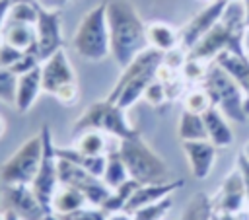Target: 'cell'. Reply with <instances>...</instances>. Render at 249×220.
Masks as SVG:
<instances>
[{
    "label": "cell",
    "instance_id": "cell-10",
    "mask_svg": "<svg viewBox=\"0 0 249 220\" xmlns=\"http://www.w3.org/2000/svg\"><path fill=\"white\" fill-rule=\"evenodd\" d=\"M228 6V0H210L208 6H204L181 31H179V47L183 51H191L222 18L224 10Z\"/></svg>",
    "mask_w": 249,
    "mask_h": 220
},
{
    "label": "cell",
    "instance_id": "cell-38",
    "mask_svg": "<svg viewBox=\"0 0 249 220\" xmlns=\"http://www.w3.org/2000/svg\"><path fill=\"white\" fill-rule=\"evenodd\" d=\"M78 93H80V92H78L76 82H70V84L60 86V88L54 92V97H56V101L62 103V105H72V103H76Z\"/></svg>",
    "mask_w": 249,
    "mask_h": 220
},
{
    "label": "cell",
    "instance_id": "cell-15",
    "mask_svg": "<svg viewBox=\"0 0 249 220\" xmlns=\"http://www.w3.org/2000/svg\"><path fill=\"white\" fill-rule=\"evenodd\" d=\"M185 181L183 179H171V181H165V183H148V185H140L134 195L130 197V201L126 202L124 206V212L128 214H134L138 208L142 206H148L152 202H158L165 197H169L173 191H177L179 187H183Z\"/></svg>",
    "mask_w": 249,
    "mask_h": 220
},
{
    "label": "cell",
    "instance_id": "cell-8",
    "mask_svg": "<svg viewBox=\"0 0 249 220\" xmlns=\"http://www.w3.org/2000/svg\"><path fill=\"white\" fill-rule=\"evenodd\" d=\"M41 134H43V158H41L39 171H37V175H35V179L31 181L29 187L35 193V197L39 199L41 206L47 212H51L53 197L60 187L58 156H56V146L53 144V134H51V127L49 125L41 127Z\"/></svg>",
    "mask_w": 249,
    "mask_h": 220
},
{
    "label": "cell",
    "instance_id": "cell-33",
    "mask_svg": "<svg viewBox=\"0 0 249 220\" xmlns=\"http://www.w3.org/2000/svg\"><path fill=\"white\" fill-rule=\"evenodd\" d=\"M206 72H208L206 62L204 60H198V58H191V56H187L185 64L181 66V76L187 82H202L204 76H206Z\"/></svg>",
    "mask_w": 249,
    "mask_h": 220
},
{
    "label": "cell",
    "instance_id": "cell-30",
    "mask_svg": "<svg viewBox=\"0 0 249 220\" xmlns=\"http://www.w3.org/2000/svg\"><path fill=\"white\" fill-rule=\"evenodd\" d=\"M171 206H173V199L169 195V197H165L158 202H152L148 206L138 208L132 216H134V220H163L165 214L171 210Z\"/></svg>",
    "mask_w": 249,
    "mask_h": 220
},
{
    "label": "cell",
    "instance_id": "cell-26",
    "mask_svg": "<svg viewBox=\"0 0 249 220\" xmlns=\"http://www.w3.org/2000/svg\"><path fill=\"white\" fill-rule=\"evenodd\" d=\"M140 187V183L138 181H134V179H126L123 185H119L117 189H111V193H109V197L105 199V202L99 206L107 216H111V214H117V212H124V206H126V202L130 201V197L134 195V191Z\"/></svg>",
    "mask_w": 249,
    "mask_h": 220
},
{
    "label": "cell",
    "instance_id": "cell-39",
    "mask_svg": "<svg viewBox=\"0 0 249 220\" xmlns=\"http://www.w3.org/2000/svg\"><path fill=\"white\" fill-rule=\"evenodd\" d=\"M237 169L241 173V179H243V185H245V195H247V206H249V158L239 152L237 154Z\"/></svg>",
    "mask_w": 249,
    "mask_h": 220
},
{
    "label": "cell",
    "instance_id": "cell-6",
    "mask_svg": "<svg viewBox=\"0 0 249 220\" xmlns=\"http://www.w3.org/2000/svg\"><path fill=\"white\" fill-rule=\"evenodd\" d=\"M72 128L76 132H82V130H88V128H95V130H101V132H105L109 136H115L119 140L140 134L128 123L126 111L123 107H119L117 103L109 101L107 97L101 99V101L89 103L82 111V115L74 121Z\"/></svg>",
    "mask_w": 249,
    "mask_h": 220
},
{
    "label": "cell",
    "instance_id": "cell-45",
    "mask_svg": "<svg viewBox=\"0 0 249 220\" xmlns=\"http://www.w3.org/2000/svg\"><path fill=\"white\" fill-rule=\"evenodd\" d=\"M243 8H245V25L249 27V0H243Z\"/></svg>",
    "mask_w": 249,
    "mask_h": 220
},
{
    "label": "cell",
    "instance_id": "cell-43",
    "mask_svg": "<svg viewBox=\"0 0 249 220\" xmlns=\"http://www.w3.org/2000/svg\"><path fill=\"white\" fill-rule=\"evenodd\" d=\"M2 218L4 220H21L14 210H4V214H2Z\"/></svg>",
    "mask_w": 249,
    "mask_h": 220
},
{
    "label": "cell",
    "instance_id": "cell-18",
    "mask_svg": "<svg viewBox=\"0 0 249 220\" xmlns=\"http://www.w3.org/2000/svg\"><path fill=\"white\" fill-rule=\"evenodd\" d=\"M204 119V127L208 132V140L216 146V148H228L233 142V130L228 123V117L218 109V107H208L202 113Z\"/></svg>",
    "mask_w": 249,
    "mask_h": 220
},
{
    "label": "cell",
    "instance_id": "cell-31",
    "mask_svg": "<svg viewBox=\"0 0 249 220\" xmlns=\"http://www.w3.org/2000/svg\"><path fill=\"white\" fill-rule=\"evenodd\" d=\"M16 92H18V74L10 68H0V101L16 107Z\"/></svg>",
    "mask_w": 249,
    "mask_h": 220
},
{
    "label": "cell",
    "instance_id": "cell-32",
    "mask_svg": "<svg viewBox=\"0 0 249 220\" xmlns=\"http://www.w3.org/2000/svg\"><path fill=\"white\" fill-rule=\"evenodd\" d=\"M208 107H212V101L204 88L191 90L183 99V109L193 111V113H204Z\"/></svg>",
    "mask_w": 249,
    "mask_h": 220
},
{
    "label": "cell",
    "instance_id": "cell-37",
    "mask_svg": "<svg viewBox=\"0 0 249 220\" xmlns=\"http://www.w3.org/2000/svg\"><path fill=\"white\" fill-rule=\"evenodd\" d=\"M21 55L23 53L19 49H16V47H12V45L2 41L0 43V68H12L19 60Z\"/></svg>",
    "mask_w": 249,
    "mask_h": 220
},
{
    "label": "cell",
    "instance_id": "cell-13",
    "mask_svg": "<svg viewBox=\"0 0 249 220\" xmlns=\"http://www.w3.org/2000/svg\"><path fill=\"white\" fill-rule=\"evenodd\" d=\"M41 82H43V92L54 95V92L70 82H76V74L72 70V64L64 53V49H58L53 53L49 58L41 62Z\"/></svg>",
    "mask_w": 249,
    "mask_h": 220
},
{
    "label": "cell",
    "instance_id": "cell-5",
    "mask_svg": "<svg viewBox=\"0 0 249 220\" xmlns=\"http://www.w3.org/2000/svg\"><path fill=\"white\" fill-rule=\"evenodd\" d=\"M202 88L210 95L214 107H218L230 121L243 123L249 119L245 109V93L233 82V78L214 60L208 64V72L202 80Z\"/></svg>",
    "mask_w": 249,
    "mask_h": 220
},
{
    "label": "cell",
    "instance_id": "cell-7",
    "mask_svg": "<svg viewBox=\"0 0 249 220\" xmlns=\"http://www.w3.org/2000/svg\"><path fill=\"white\" fill-rule=\"evenodd\" d=\"M43 158V134L41 130L23 140V144L2 164L0 183L2 185H31Z\"/></svg>",
    "mask_w": 249,
    "mask_h": 220
},
{
    "label": "cell",
    "instance_id": "cell-36",
    "mask_svg": "<svg viewBox=\"0 0 249 220\" xmlns=\"http://www.w3.org/2000/svg\"><path fill=\"white\" fill-rule=\"evenodd\" d=\"M41 64V58H39V55H35V53H23L21 56H19V60L10 68L14 74H18V76H21V74H25V72H29V70H33V68H37Z\"/></svg>",
    "mask_w": 249,
    "mask_h": 220
},
{
    "label": "cell",
    "instance_id": "cell-11",
    "mask_svg": "<svg viewBox=\"0 0 249 220\" xmlns=\"http://www.w3.org/2000/svg\"><path fill=\"white\" fill-rule=\"evenodd\" d=\"M62 14L58 10H49L39 6V18L35 23L37 31V49L41 62L49 58L53 53L62 49V31H60Z\"/></svg>",
    "mask_w": 249,
    "mask_h": 220
},
{
    "label": "cell",
    "instance_id": "cell-2",
    "mask_svg": "<svg viewBox=\"0 0 249 220\" xmlns=\"http://www.w3.org/2000/svg\"><path fill=\"white\" fill-rule=\"evenodd\" d=\"M161 62H163L161 51L154 47H148L146 51H142L128 66L121 70V76L117 78L107 99L117 103L124 111L130 109L138 99L144 97V92L150 86V82L156 80V72Z\"/></svg>",
    "mask_w": 249,
    "mask_h": 220
},
{
    "label": "cell",
    "instance_id": "cell-44",
    "mask_svg": "<svg viewBox=\"0 0 249 220\" xmlns=\"http://www.w3.org/2000/svg\"><path fill=\"white\" fill-rule=\"evenodd\" d=\"M41 220H62V218H60L56 212H47V214H45Z\"/></svg>",
    "mask_w": 249,
    "mask_h": 220
},
{
    "label": "cell",
    "instance_id": "cell-47",
    "mask_svg": "<svg viewBox=\"0 0 249 220\" xmlns=\"http://www.w3.org/2000/svg\"><path fill=\"white\" fill-rule=\"evenodd\" d=\"M243 154L249 158V140H247V144H245V148H243Z\"/></svg>",
    "mask_w": 249,
    "mask_h": 220
},
{
    "label": "cell",
    "instance_id": "cell-27",
    "mask_svg": "<svg viewBox=\"0 0 249 220\" xmlns=\"http://www.w3.org/2000/svg\"><path fill=\"white\" fill-rule=\"evenodd\" d=\"M103 183L109 187V189H117L119 185H123L128 177V171L124 167V162L119 154V144L115 150H111L107 154V162H105V169H103V175H101Z\"/></svg>",
    "mask_w": 249,
    "mask_h": 220
},
{
    "label": "cell",
    "instance_id": "cell-24",
    "mask_svg": "<svg viewBox=\"0 0 249 220\" xmlns=\"http://www.w3.org/2000/svg\"><path fill=\"white\" fill-rule=\"evenodd\" d=\"M177 134H179L181 142H185V140H208L202 113H193V111L183 109L179 115V123H177Z\"/></svg>",
    "mask_w": 249,
    "mask_h": 220
},
{
    "label": "cell",
    "instance_id": "cell-20",
    "mask_svg": "<svg viewBox=\"0 0 249 220\" xmlns=\"http://www.w3.org/2000/svg\"><path fill=\"white\" fill-rule=\"evenodd\" d=\"M2 41L19 49L21 53H35L39 55L37 49V31L35 25H27V23H4L2 27Z\"/></svg>",
    "mask_w": 249,
    "mask_h": 220
},
{
    "label": "cell",
    "instance_id": "cell-41",
    "mask_svg": "<svg viewBox=\"0 0 249 220\" xmlns=\"http://www.w3.org/2000/svg\"><path fill=\"white\" fill-rule=\"evenodd\" d=\"M107 220H134V216L128 214V212H117V214L107 216Z\"/></svg>",
    "mask_w": 249,
    "mask_h": 220
},
{
    "label": "cell",
    "instance_id": "cell-50",
    "mask_svg": "<svg viewBox=\"0 0 249 220\" xmlns=\"http://www.w3.org/2000/svg\"><path fill=\"white\" fill-rule=\"evenodd\" d=\"M228 2H233V0H228Z\"/></svg>",
    "mask_w": 249,
    "mask_h": 220
},
{
    "label": "cell",
    "instance_id": "cell-23",
    "mask_svg": "<svg viewBox=\"0 0 249 220\" xmlns=\"http://www.w3.org/2000/svg\"><path fill=\"white\" fill-rule=\"evenodd\" d=\"M86 204H88V199H86V195L80 189L68 187V185H60L58 191L53 197L51 212L68 214V212H74V210H78V208H82Z\"/></svg>",
    "mask_w": 249,
    "mask_h": 220
},
{
    "label": "cell",
    "instance_id": "cell-14",
    "mask_svg": "<svg viewBox=\"0 0 249 220\" xmlns=\"http://www.w3.org/2000/svg\"><path fill=\"white\" fill-rule=\"evenodd\" d=\"M181 146L187 156L193 177L198 181L206 179L214 167L216 146L210 140H185V142H181Z\"/></svg>",
    "mask_w": 249,
    "mask_h": 220
},
{
    "label": "cell",
    "instance_id": "cell-9",
    "mask_svg": "<svg viewBox=\"0 0 249 220\" xmlns=\"http://www.w3.org/2000/svg\"><path fill=\"white\" fill-rule=\"evenodd\" d=\"M58 179H60V185L80 189L86 195L88 204L91 206H101L111 193V189L103 183L101 177H95L84 167L62 158H58Z\"/></svg>",
    "mask_w": 249,
    "mask_h": 220
},
{
    "label": "cell",
    "instance_id": "cell-29",
    "mask_svg": "<svg viewBox=\"0 0 249 220\" xmlns=\"http://www.w3.org/2000/svg\"><path fill=\"white\" fill-rule=\"evenodd\" d=\"M179 220H212V202L208 195L204 193L193 195Z\"/></svg>",
    "mask_w": 249,
    "mask_h": 220
},
{
    "label": "cell",
    "instance_id": "cell-48",
    "mask_svg": "<svg viewBox=\"0 0 249 220\" xmlns=\"http://www.w3.org/2000/svg\"><path fill=\"white\" fill-rule=\"evenodd\" d=\"M0 43H2V33H0Z\"/></svg>",
    "mask_w": 249,
    "mask_h": 220
},
{
    "label": "cell",
    "instance_id": "cell-1",
    "mask_svg": "<svg viewBox=\"0 0 249 220\" xmlns=\"http://www.w3.org/2000/svg\"><path fill=\"white\" fill-rule=\"evenodd\" d=\"M103 2L107 10L111 56L117 62V66L123 70L142 51L150 47L146 35V23L142 21L140 14L128 0H103Z\"/></svg>",
    "mask_w": 249,
    "mask_h": 220
},
{
    "label": "cell",
    "instance_id": "cell-34",
    "mask_svg": "<svg viewBox=\"0 0 249 220\" xmlns=\"http://www.w3.org/2000/svg\"><path fill=\"white\" fill-rule=\"evenodd\" d=\"M142 99H146V101H148L150 105H154V107H160L165 99H169L165 84H163V82H160V80H152V82H150V86L146 88V92H144V97H142Z\"/></svg>",
    "mask_w": 249,
    "mask_h": 220
},
{
    "label": "cell",
    "instance_id": "cell-19",
    "mask_svg": "<svg viewBox=\"0 0 249 220\" xmlns=\"http://www.w3.org/2000/svg\"><path fill=\"white\" fill-rule=\"evenodd\" d=\"M43 92L41 82V64L21 76H18V92H16V109L19 113H27L35 103L37 95Z\"/></svg>",
    "mask_w": 249,
    "mask_h": 220
},
{
    "label": "cell",
    "instance_id": "cell-16",
    "mask_svg": "<svg viewBox=\"0 0 249 220\" xmlns=\"http://www.w3.org/2000/svg\"><path fill=\"white\" fill-rule=\"evenodd\" d=\"M247 202V195H245V185L241 179L239 169L231 171L224 181H222V189H220V201L218 206L226 216H233L237 212H241L243 204Z\"/></svg>",
    "mask_w": 249,
    "mask_h": 220
},
{
    "label": "cell",
    "instance_id": "cell-21",
    "mask_svg": "<svg viewBox=\"0 0 249 220\" xmlns=\"http://www.w3.org/2000/svg\"><path fill=\"white\" fill-rule=\"evenodd\" d=\"M146 35H148V45L161 53H167V51L179 47V33L169 23L152 21L146 25Z\"/></svg>",
    "mask_w": 249,
    "mask_h": 220
},
{
    "label": "cell",
    "instance_id": "cell-35",
    "mask_svg": "<svg viewBox=\"0 0 249 220\" xmlns=\"http://www.w3.org/2000/svg\"><path fill=\"white\" fill-rule=\"evenodd\" d=\"M62 220H107V214L99 206H82L68 214H58Z\"/></svg>",
    "mask_w": 249,
    "mask_h": 220
},
{
    "label": "cell",
    "instance_id": "cell-42",
    "mask_svg": "<svg viewBox=\"0 0 249 220\" xmlns=\"http://www.w3.org/2000/svg\"><path fill=\"white\" fill-rule=\"evenodd\" d=\"M241 45H243V53H245V56H249V27H247L245 33H243V41H241Z\"/></svg>",
    "mask_w": 249,
    "mask_h": 220
},
{
    "label": "cell",
    "instance_id": "cell-4",
    "mask_svg": "<svg viewBox=\"0 0 249 220\" xmlns=\"http://www.w3.org/2000/svg\"><path fill=\"white\" fill-rule=\"evenodd\" d=\"M72 47L82 58L89 62H99L111 55L105 2H99L97 6H93L84 14V18L80 19L74 31Z\"/></svg>",
    "mask_w": 249,
    "mask_h": 220
},
{
    "label": "cell",
    "instance_id": "cell-12",
    "mask_svg": "<svg viewBox=\"0 0 249 220\" xmlns=\"http://www.w3.org/2000/svg\"><path fill=\"white\" fill-rule=\"evenodd\" d=\"M2 204L21 220H41L47 214L29 185H2Z\"/></svg>",
    "mask_w": 249,
    "mask_h": 220
},
{
    "label": "cell",
    "instance_id": "cell-22",
    "mask_svg": "<svg viewBox=\"0 0 249 220\" xmlns=\"http://www.w3.org/2000/svg\"><path fill=\"white\" fill-rule=\"evenodd\" d=\"M56 156L62 158V160H68L80 167H84L86 171H89L91 175L95 177H101L103 175V169H105V162H107V156H89V154H84L80 152L78 148L74 146H64V148H56Z\"/></svg>",
    "mask_w": 249,
    "mask_h": 220
},
{
    "label": "cell",
    "instance_id": "cell-49",
    "mask_svg": "<svg viewBox=\"0 0 249 220\" xmlns=\"http://www.w3.org/2000/svg\"><path fill=\"white\" fill-rule=\"evenodd\" d=\"M0 220H4V218H2V216H0Z\"/></svg>",
    "mask_w": 249,
    "mask_h": 220
},
{
    "label": "cell",
    "instance_id": "cell-25",
    "mask_svg": "<svg viewBox=\"0 0 249 220\" xmlns=\"http://www.w3.org/2000/svg\"><path fill=\"white\" fill-rule=\"evenodd\" d=\"M107 136L109 134H105L101 130H95V128L82 130L78 134V138L74 140V148H78L80 152L89 154V156H107L111 152Z\"/></svg>",
    "mask_w": 249,
    "mask_h": 220
},
{
    "label": "cell",
    "instance_id": "cell-3",
    "mask_svg": "<svg viewBox=\"0 0 249 220\" xmlns=\"http://www.w3.org/2000/svg\"><path fill=\"white\" fill-rule=\"evenodd\" d=\"M119 154L124 162L128 177L138 181L140 185L165 183L173 179L169 165L146 144L140 134L119 140Z\"/></svg>",
    "mask_w": 249,
    "mask_h": 220
},
{
    "label": "cell",
    "instance_id": "cell-17",
    "mask_svg": "<svg viewBox=\"0 0 249 220\" xmlns=\"http://www.w3.org/2000/svg\"><path fill=\"white\" fill-rule=\"evenodd\" d=\"M214 62L220 64L245 93V109L249 115V56L233 53V51H222L214 58Z\"/></svg>",
    "mask_w": 249,
    "mask_h": 220
},
{
    "label": "cell",
    "instance_id": "cell-40",
    "mask_svg": "<svg viewBox=\"0 0 249 220\" xmlns=\"http://www.w3.org/2000/svg\"><path fill=\"white\" fill-rule=\"evenodd\" d=\"M10 4L12 0H0V31L6 23V18H8V10H10Z\"/></svg>",
    "mask_w": 249,
    "mask_h": 220
},
{
    "label": "cell",
    "instance_id": "cell-28",
    "mask_svg": "<svg viewBox=\"0 0 249 220\" xmlns=\"http://www.w3.org/2000/svg\"><path fill=\"white\" fill-rule=\"evenodd\" d=\"M37 18H39V4H35L33 0H12L6 21L35 25Z\"/></svg>",
    "mask_w": 249,
    "mask_h": 220
},
{
    "label": "cell",
    "instance_id": "cell-46",
    "mask_svg": "<svg viewBox=\"0 0 249 220\" xmlns=\"http://www.w3.org/2000/svg\"><path fill=\"white\" fill-rule=\"evenodd\" d=\"M4 130H6V121H4V117L0 115V136L4 134Z\"/></svg>",
    "mask_w": 249,
    "mask_h": 220
}]
</instances>
